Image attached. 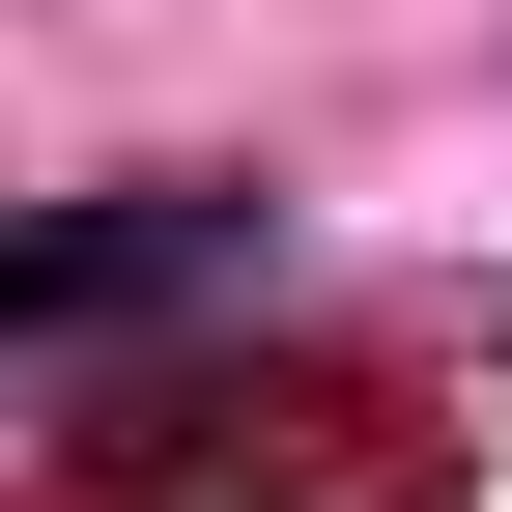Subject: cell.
Listing matches in <instances>:
<instances>
[{"label": "cell", "instance_id": "cell-1", "mask_svg": "<svg viewBox=\"0 0 512 512\" xmlns=\"http://www.w3.org/2000/svg\"><path fill=\"white\" fill-rule=\"evenodd\" d=\"M228 256V200H143V228H0V313H86V285H171Z\"/></svg>", "mask_w": 512, "mask_h": 512}]
</instances>
